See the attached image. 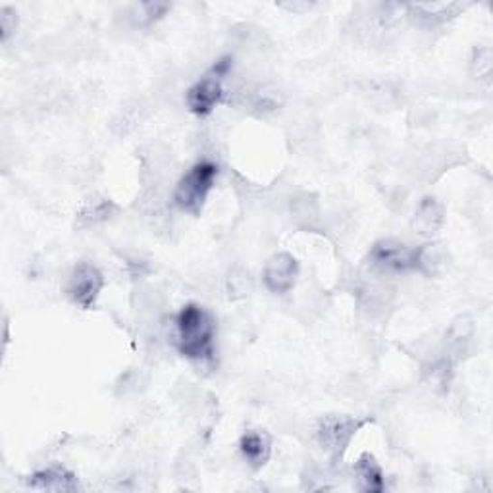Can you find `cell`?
<instances>
[{
	"label": "cell",
	"mask_w": 493,
	"mask_h": 493,
	"mask_svg": "<svg viewBox=\"0 0 493 493\" xmlns=\"http://www.w3.org/2000/svg\"><path fill=\"white\" fill-rule=\"evenodd\" d=\"M239 451L253 469H263L272 453V443L266 433L249 430L239 440Z\"/></svg>",
	"instance_id": "8fae6325"
},
{
	"label": "cell",
	"mask_w": 493,
	"mask_h": 493,
	"mask_svg": "<svg viewBox=\"0 0 493 493\" xmlns=\"http://www.w3.org/2000/svg\"><path fill=\"white\" fill-rule=\"evenodd\" d=\"M445 222V209L436 197H424L416 207L413 228L423 237L436 236Z\"/></svg>",
	"instance_id": "9c48e42d"
},
{
	"label": "cell",
	"mask_w": 493,
	"mask_h": 493,
	"mask_svg": "<svg viewBox=\"0 0 493 493\" xmlns=\"http://www.w3.org/2000/svg\"><path fill=\"white\" fill-rule=\"evenodd\" d=\"M231 66L234 60L231 56H224L216 62L207 76H202L191 89L187 91V108L193 112L199 118H205V116L212 114L214 108L219 107L224 100V79L229 76Z\"/></svg>",
	"instance_id": "3957f363"
},
{
	"label": "cell",
	"mask_w": 493,
	"mask_h": 493,
	"mask_svg": "<svg viewBox=\"0 0 493 493\" xmlns=\"http://www.w3.org/2000/svg\"><path fill=\"white\" fill-rule=\"evenodd\" d=\"M216 178H219V166L214 163L202 161L193 164L178 181L176 191H173V202L180 210L199 216L209 199V193L212 191Z\"/></svg>",
	"instance_id": "7a4b0ae2"
},
{
	"label": "cell",
	"mask_w": 493,
	"mask_h": 493,
	"mask_svg": "<svg viewBox=\"0 0 493 493\" xmlns=\"http://www.w3.org/2000/svg\"><path fill=\"white\" fill-rule=\"evenodd\" d=\"M105 287V275L93 263H79L70 275L68 297L79 309L89 311Z\"/></svg>",
	"instance_id": "5b68a950"
},
{
	"label": "cell",
	"mask_w": 493,
	"mask_h": 493,
	"mask_svg": "<svg viewBox=\"0 0 493 493\" xmlns=\"http://www.w3.org/2000/svg\"><path fill=\"white\" fill-rule=\"evenodd\" d=\"M355 478L360 491L382 493L386 489L384 470L380 467V462L370 453H362L355 462Z\"/></svg>",
	"instance_id": "30bf717a"
},
{
	"label": "cell",
	"mask_w": 493,
	"mask_h": 493,
	"mask_svg": "<svg viewBox=\"0 0 493 493\" xmlns=\"http://www.w3.org/2000/svg\"><path fill=\"white\" fill-rule=\"evenodd\" d=\"M116 212H118V207H116L114 200L105 199V197L91 199L89 202H85L81 210L78 212V224L81 228L105 224L114 219Z\"/></svg>",
	"instance_id": "7c38bea8"
},
{
	"label": "cell",
	"mask_w": 493,
	"mask_h": 493,
	"mask_svg": "<svg viewBox=\"0 0 493 493\" xmlns=\"http://www.w3.org/2000/svg\"><path fill=\"white\" fill-rule=\"evenodd\" d=\"M18 14L12 8L0 10V29H3V41H8V37L16 32L18 27Z\"/></svg>",
	"instance_id": "2e32d148"
},
{
	"label": "cell",
	"mask_w": 493,
	"mask_h": 493,
	"mask_svg": "<svg viewBox=\"0 0 493 493\" xmlns=\"http://www.w3.org/2000/svg\"><path fill=\"white\" fill-rule=\"evenodd\" d=\"M29 488L41 491H78L79 482L74 472L60 465H52L49 469H42L33 472L27 480Z\"/></svg>",
	"instance_id": "ba28073f"
},
{
	"label": "cell",
	"mask_w": 493,
	"mask_h": 493,
	"mask_svg": "<svg viewBox=\"0 0 493 493\" xmlns=\"http://www.w3.org/2000/svg\"><path fill=\"white\" fill-rule=\"evenodd\" d=\"M474 66H478V79H482L486 83H489V76H491V52L489 49H480L474 58Z\"/></svg>",
	"instance_id": "9a60e30c"
},
{
	"label": "cell",
	"mask_w": 493,
	"mask_h": 493,
	"mask_svg": "<svg viewBox=\"0 0 493 493\" xmlns=\"http://www.w3.org/2000/svg\"><path fill=\"white\" fill-rule=\"evenodd\" d=\"M370 263L384 274H405L416 268V249L397 239H382L370 249Z\"/></svg>",
	"instance_id": "8992f818"
},
{
	"label": "cell",
	"mask_w": 493,
	"mask_h": 493,
	"mask_svg": "<svg viewBox=\"0 0 493 493\" xmlns=\"http://www.w3.org/2000/svg\"><path fill=\"white\" fill-rule=\"evenodd\" d=\"M299 263L293 255L289 253H275L268 258V263L263 272L265 285L275 295L289 293L297 284Z\"/></svg>",
	"instance_id": "52a82bcc"
},
{
	"label": "cell",
	"mask_w": 493,
	"mask_h": 493,
	"mask_svg": "<svg viewBox=\"0 0 493 493\" xmlns=\"http://www.w3.org/2000/svg\"><path fill=\"white\" fill-rule=\"evenodd\" d=\"M362 426L365 420L353 416H324L316 426V442L333 462H338Z\"/></svg>",
	"instance_id": "277c9868"
},
{
	"label": "cell",
	"mask_w": 493,
	"mask_h": 493,
	"mask_svg": "<svg viewBox=\"0 0 493 493\" xmlns=\"http://www.w3.org/2000/svg\"><path fill=\"white\" fill-rule=\"evenodd\" d=\"M442 265H443V256L438 245L416 246V268H414L416 272L424 275H433L440 272Z\"/></svg>",
	"instance_id": "4fadbf2b"
},
{
	"label": "cell",
	"mask_w": 493,
	"mask_h": 493,
	"mask_svg": "<svg viewBox=\"0 0 493 493\" xmlns=\"http://www.w3.org/2000/svg\"><path fill=\"white\" fill-rule=\"evenodd\" d=\"M139 10H141V16H137L135 22L141 27H147V25H153L161 20L164 14L170 10V5L168 3H143V5H139Z\"/></svg>",
	"instance_id": "5bb4252c"
},
{
	"label": "cell",
	"mask_w": 493,
	"mask_h": 493,
	"mask_svg": "<svg viewBox=\"0 0 493 493\" xmlns=\"http://www.w3.org/2000/svg\"><path fill=\"white\" fill-rule=\"evenodd\" d=\"M176 326V349L181 357L190 360H210L214 355L216 340V322L212 314L200 307V304L190 302L173 318Z\"/></svg>",
	"instance_id": "6da1fadb"
}]
</instances>
